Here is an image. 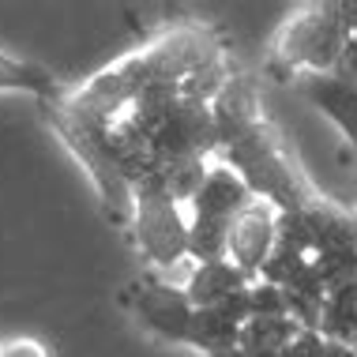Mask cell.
<instances>
[{
  "label": "cell",
  "mask_w": 357,
  "mask_h": 357,
  "mask_svg": "<svg viewBox=\"0 0 357 357\" xmlns=\"http://www.w3.org/2000/svg\"><path fill=\"white\" fill-rule=\"evenodd\" d=\"M215 162L229 166L252 188L256 199H267L275 204L282 215H294V211H305L308 204L320 199V192L305 181V173L294 166L282 136L275 132L271 121H256L252 128L237 132V136L222 139Z\"/></svg>",
  "instance_id": "cell-1"
},
{
  "label": "cell",
  "mask_w": 357,
  "mask_h": 357,
  "mask_svg": "<svg viewBox=\"0 0 357 357\" xmlns=\"http://www.w3.org/2000/svg\"><path fill=\"white\" fill-rule=\"evenodd\" d=\"M354 38L350 15L342 0H312L294 8L271 38L275 64L289 79L294 75H327L335 72L346 42Z\"/></svg>",
  "instance_id": "cell-2"
},
{
  "label": "cell",
  "mask_w": 357,
  "mask_h": 357,
  "mask_svg": "<svg viewBox=\"0 0 357 357\" xmlns=\"http://www.w3.org/2000/svg\"><path fill=\"white\" fill-rule=\"evenodd\" d=\"M128 121L151 139V147L162 162L215 158L218 154V124L215 113H211V102H192V98L151 102L139 105Z\"/></svg>",
  "instance_id": "cell-3"
},
{
  "label": "cell",
  "mask_w": 357,
  "mask_h": 357,
  "mask_svg": "<svg viewBox=\"0 0 357 357\" xmlns=\"http://www.w3.org/2000/svg\"><path fill=\"white\" fill-rule=\"evenodd\" d=\"M42 117L50 121V128L61 136L64 147L72 151V158L86 169L94 192H98L102 215L109 218L113 226H128L132 229V218H136V196H132L128 177L117 169V162L109 158V151L102 147V139L94 136L91 128H83L79 121H72L56 102H42Z\"/></svg>",
  "instance_id": "cell-4"
},
{
  "label": "cell",
  "mask_w": 357,
  "mask_h": 357,
  "mask_svg": "<svg viewBox=\"0 0 357 357\" xmlns=\"http://www.w3.org/2000/svg\"><path fill=\"white\" fill-rule=\"evenodd\" d=\"M188 226H192V215L185 204L162 196V192H147V188L136 192L132 234H136L139 252L158 271H177L188 259Z\"/></svg>",
  "instance_id": "cell-5"
},
{
  "label": "cell",
  "mask_w": 357,
  "mask_h": 357,
  "mask_svg": "<svg viewBox=\"0 0 357 357\" xmlns=\"http://www.w3.org/2000/svg\"><path fill=\"white\" fill-rule=\"evenodd\" d=\"M124 305L132 308V316L139 320V327H147L151 335H158L162 342H185L188 346V331H192V308L188 294L181 286L166 282V278L143 275L124 289Z\"/></svg>",
  "instance_id": "cell-6"
},
{
  "label": "cell",
  "mask_w": 357,
  "mask_h": 357,
  "mask_svg": "<svg viewBox=\"0 0 357 357\" xmlns=\"http://www.w3.org/2000/svg\"><path fill=\"white\" fill-rule=\"evenodd\" d=\"M278 218L282 211L267 199H252L241 215L234 218L229 226V248H226V259L237 267L241 275H248L256 282L264 264L271 259L275 252V241H278Z\"/></svg>",
  "instance_id": "cell-7"
},
{
  "label": "cell",
  "mask_w": 357,
  "mask_h": 357,
  "mask_svg": "<svg viewBox=\"0 0 357 357\" xmlns=\"http://www.w3.org/2000/svg\"><path fill=\"white\" fill-rule=\"evenodd\" d=\"M294 91L301 94L308 105L324 113L335 128L342 132L350 143H357V83L342 79V75H294Z\"/></svg>",
  "instance_id": "cell-8"
},
{
  "label": "cell",
  "mask_w": 357,
  "mask_h": 357,
  "mask_svg": "<svg viewBox=\"0 0 357 357\" xmlns=\"http://www.w3.org/2000/svg\"><path fill=\"white\" fill-rule=\"evenodd\" d=\"M252 188L237 177L229 166L222 162H211V173L204 181V188L196 192V199L188 204V215L196 218H218V222H234L241 211L252 204Z\"/></svg>",
  "instance_id": "cell-9"
},
{
  "label": "cell",
  "mask_w": 357,
  "mask_h": 357,
  "mask_svg": "<svg viewBox=\"0 0 357 357\" xmlns=\"http://www.w3.org/2000/svg\"><path fill=\"white\" fill-rule=\"evenodd\" d=\"M252 286V278L241 275L229 259H215V264H192V271L185 275L181 289L188 294L192 308H215L229 297L245 294Z\"/></svg>",
  "instance_id": "cell-10"
},
{
  "label": "cell",
  "mask_w": 357,
  "mask_h": 357,
  "mask_svg": "<svg viewBox=\"0 0 357 357\" xmlns=\"http://www.w3.org/2000/svg\"><path fill=\"white\" fill-rule=\"evenodd\" d=\"M0 91L31 94V98H38V105L64 98L56 75L45 68V64L23 61V56H12V53H4V50H0Z\"/></svg>",
  "instance_id": "cell-11"
},
{
  "label": "cell",
  "mask_w": 357,
  "mask_h": 357,
  "mask_svg": "<svg viewBox=\"0 0 357 357\" xmlns=\"http://www.w3.org/2000/svg\"><path fill=\"white\" fill-rule=\"evenodd\" d=\"M301 331L305 327L297 324L294 316H248V324L241 327L237 350H245V354H282Z\"/></svg>",
  "instance_id": "cell-12"
},
{
  "label": "cell",
  "mask_w": 357,
  "mask_h": 357,
  "mask_svg": "<svg viewBox=\"0 0 357 357\" xmlns=\"http://www.w3.org/2000/svg\"><path fill=\"white\" fill-rule=\"evenodd\" d=\"M320 335L335 342H350L357 346V278L335 286L324 301L320 312Z\"/></svg>",
  "instance_id": "cell-13"
},
{
  "label": "cell",
  "mask_w": 357,
  "mask_h": 357,
  "mask_svg": "<svg viewBox=\"0 0 357 357\" xmlns=\"http://www.w3.org/2000/svg\"><path fill=\"white\" fill-rule=\"evenodd\" d=\"M248 308H252V316H289L282 286L264 282V278H256L248 286Z\"/></svg>",
  "instance_id": "cell-14"
},
{
  "label": "cell",
  "mask_w": 357,
  "mask_h": 357,
  "mask_svg": "<svg viewBox=\"0 0 357 357\" xmlns=\"http://www.w3.org/2000/svg\"><path fill=\"white\" fill-rule=\"evenodd\" d=\"M0 354L4 357H53V350L42 339H31V335H19V339L0 342Z\"/></svg>",
  "instance_id": "cell-15"
},
{
  "label": "cell",
  "mask_w": 357,
  "mask_h": 357,
  "mask_svg": "<svg viewBox=\"0 0 357 357\" xmlns=\"http://www.w3.org/2000/svg\"><path fill=\"white\" fill-rule=\"evenodd\" d=\"M278 357H324V335L320 331H301Z\"/></svg>",
  "instance_id": "cell-16"
},
{
  "label": "cell",
  "mask_w": 357,
  "mask_h": 357,
  "mask_svg": "<svg viewBox=\"0 0 357 357\" xmlns=\"http://www.w3.org/2000/svg\"><path fill=\"white\" fill-rule=\"evenodd\" d=\"M335 75H342V79H354V83H357V38H350V42H346L339 64H335Z\"/></svg>",
  "instance_id": "cell-17"
},
{
  "label": "cell",
  "mask_w": 357,
  "mask_h": 357,
  "mask_svg": "<svg viewBox=\"0 0 357 357\" xmlns=\"http://www.w3.org/2000/svg\"><path fill=\"white\" fill-rule=\"evenodd\" d=\"M324 357H357V346H350V342H335V339H324Z\"/></svg>",
  "instance_id": "cell-18"
},
{
  "label": "cell",
  "mask_w": 357,
  "mask_h": 357,
  "mask_svg": "<svg viewBox=\"0 0 357 357\" xmlns=\"http://www.w3.org/2000/svg\"><path fill=\"white\" fill-rule=\"evenodd\" d=\"M346 15H350V31L357 38V0H354V4H346Z\"/></svg>",
  "instance_id": "cell-19"
},
{
  "label": "cell",
  "mask_w": 357,
  "mask_h": 357,
  "mask_svg": "<svg viewBox=\"0 0 357 357\" xmlns=\"http://www.w3.org/2000/svg\"><path fill=\"white\" fill-rule=\"evenodd\" d=\"M211 357H245L241 350H222V354H211Z\"/></svg>",
  "instance_id": "cell-20"
},
{
  "label": "cell",
  "mask_w": 357,
  "mask_h": 357,
  "mask_svg": "<svg viewBox=\"0 0 357 357\" xmlns=\"http://www.w3.org/2000/svg\"><path fill=\"white\" fill-rule=\"evenodd\" d=\"M354 151H357V143H354Z\"/></svg>",
  "instance_id": "cell-21"
},
{
  "label": "cell",
  "mask_w": 357,
  "mask_h": 357,
  "mask_svg": "<svg viewBox=\"0 0 357 357\" xmlns=\"http://www.w3.org/2000/svg\"><path fill=\"white\" fill-rule=\"evenodd\" d=\"M0 357H4V354H0Z\"/></svg>",
  "instance_id": "cell-22"
}]
</instances>
